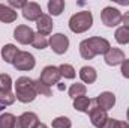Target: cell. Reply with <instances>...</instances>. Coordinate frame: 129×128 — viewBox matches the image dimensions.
Segmentation results:
<instances>
[{
	"label": "cell",
	"mask_w": 129,
	"mask_h": 128,
	"mask_svg": "<svg viewBox=\"0 0 129 128\" xmlns=\"http://www.w3.org/2000/svg\"><path fill=\"white\" fill-rule=\"evenodd\" d=\"M110 48H111L110 42L101 36H93L80 42V54L86 60L93 59L96 54H105Z\"/></svg>",
	"instance_id": "6da1fadb"
},
{
	"label": "cell",
	"mask_w": 129,
	"mask_h": 128,
	"mask_svg": "<svg viewBox=\"0 0 129 128\" xmlns=\"http://www.w3.org/2000/svg\"><path fill=\"white\" fill-rule=\"evenodd\" d=\"M15 98L20 102H32L35 98L38 96V92L35 89V80L29 78V77H20L15 81Z\"/></svg>",
	"instance_id": "7a4b0ae2"
},
{
	"label": "cell",
	"mask_w": 129,
	"mask_h": 128,
	"mask_svg": "<svg viewBox=\"0 0 129 128\" xmlns=\"http://www.w3.org/2000/svg\"><path fill=\"white\" fill-rule=\"evenodd\" d=\"M93 24V15L90 11H81L69 18V29L74 33H84Z\"/></svg>",
	"instance_id": "3957f363"
},
{
	"label": "cell",
	"mask_w": 129,
	"mask_h": 128,
	"mask_svg": "<svg viewBox=\"0 0 129 128\" xmlns=\"http://www.w3.org/2000/svg\"><path fill=\"white\" fill-rule=\"evenodd\" d=\"M15 94H12V78L9 74H0V104L3 107L15 102Z\"/></svg>",
	"instance_id": "277c9868"
},
{
	"label": "cell",
	"mask_w": 129,
	"mask_h": 128,
	"mask_svg": "<svg viewBox=\"0 0 129 128\" xmlns=\"http://www.w3.org/2000/svg\"><path fill=\"white\" fill-rule=\"evenodd\" d=\"M122 17H123L122 12L117 8H113V6H107L101 12V20H102V23L107 27H114V26L120 24L122 23Z\"/></svg>",
	"instance_id": "5b68a950"
},
{
	"label": "cell",
	"mask_w": 129,
	"mask_h": 128,
	"mask_svg": "<svg viewBox=\"0 0 129 128\" xmlns=\"http://www.w3.org/2000/svg\"><path fill=\"white\" fill-rule=\"evenodd\" d=\"M60 71H59V66H54V65H48L42 69L41 72V77L39 80L47 84L48 88H51L53 84H59V80H60Z\"/></svg>",
	"instance_id": "8992f818"
},
{
	"label": "cell",
	"mask_w": 129,
	"mask_h": 128,
	"mask_svg": "<svg viewBox=\"0 0 129 128\" xmlns=\"http://www.w3.org/2000/svg\"><path fill=\"white\" fill-rule=\"evenodd\" d=\"M12 65L18 71H32L33 68H35V65H36V60H35V56H33L32 53H29V51H20Z\"/></svg>",
	"instance_id": "52a82bcc"
},
{
	"label": "cell",
	"mask_w": 129,
	"mask_h": 128,
	"mask_svg": "<svg viewBox=\"0 0 129 128\" xmlns=\"http://www.w3.org/2000/svg\"><path fill=\"white\" fill-rule=\"evenodd\" d=\"M50 47L56 54H64L69 48V39L63 33H54L50 38Z\"/></svg>",
	"instance_id": "ba28073f"
},
{
	"label": "cell",
	"mask_w": 129,
	"mask_h": 128,
	"mask_svg": "<svg viewBox=\"0 0 129 128\" xmlns=\"http://www.w3.org/2000/svg\"><path fill=\"white\" fill-rule=\"evenodd\" d=\"M14 38L23 44V45H27V44H32L33 38H35V32L32 30V27L26 26V24H20L15 27L14 30Z\"/></svg>",
	"instance_id": "9c48e42d"
},
{
	"label": "cell",
	"mask_w": 129,
	"mask_h": 128,
	"mask_svg": "<svg viewBox=\"0 0 129 128\" xmlns=\"http://www.w3.org/2000/svg\"><path fill=\"white\" fill-rule=\"evenodd\" d=\"M21 12H23V17L29 21H38L42 17V8L36 2H27L21 9Z\"/></svg>",
	"instance_id": "30bf717a"
},
{
	"label": "cell",
	"mask_w": 129,
	"mask_h": 128,
	"mask_svg": "<svg viewBox=\"0 0 129 128\" xmlns=\"http://www.w3.org/2000/svg\"><path fill=\"white\" fill-rule=\"evenodd\" d=\"M89 116H90V122L93 124V127L96 128H102L105 125V122L108 121V115L105 110L99 109L96 104L89 110Z\"/></svg>",
	"instance_id": "8fae6325"
},
{
	"label": "cell",
	"mask_w": 129,
	"mask_h": 128,
	"mask_svg": "<svg viewBox=\"0 0 129 128\" xmlns=\"http://www.w3.org/2000/svg\"><path fill=\"white\" fill-rule=\"evenodd\" d=\"M104 60H105V63L110 65V66L122 65V63H123V60H125V53H123L120 48L111 47V48L104 54Z\"/></svg>",
	"instance_id": "7c38bea8"
},
{
	"label": "cell",
	"mask_w": 129,
	"mask_h": 128,
	"mask_svg": "<svg viewBox=\"0 0 129 128\" xmlns=\"http://www.w3.org/2000/svg\"><path fill=\"white\" fill-rule=\"evenodd\" d=\"M95 104H96L99 109L108 112V110H111V109L114 107V104H116V95H114L113 92H108V91H107V92H102V94H99V95L96 96Z\"/></svg>",
	"instance_id": "4fadbf2b"
},
{
	"label": "cell",
	"mask_w": 129,
	"mask_h": 128,
	"mask_svg": "<svg viewBox=\"0 0 129 128\" xmlns=\"http://www.w3.org/2000/svg\"><path fill=\"white\" fill-rule=\"evenodd\" d=\"M53 26H54V23H53L51 17H50V15H47V14H42V17L36 21V29H38V33H41V35H44V36H47V35H50V33H51Z\"/></svg>",
	"instance_id": "5bb4252c"
},
{
	"label": "cell",
	"mask_w": 129,
	"mask_h": 128,
	"mask_svg": "<svg viewBox=\"0 0 129 128\" xmlns=\"http://www.w3.org/2000/svg\"><path fill=\"white\" fill-rule=\"evenodd\" d=\"M17 119H18V122L21 124L23 128H36L39 125V118H38V115L33 113V112H24V113H23L21 116H18Z\"/></svg>",
	"instance_id": "9a60e30c"
},
{
	"label": "cell",
	"mask_w": 129,
	"mask_h": 128,
	"mask_svg": "<svg viewBox=\"0 0 129 128\" xmlns=\"http://www.w3.org/2000/svg\"><path fill=\"white\" fill-rule=\"evenodd\" d=\"M80 78H81V81L86 83V84H92V83H95L96 78H98L96 69L92 68V66H83V68L80 69Z\"/></svg>",
	"instance_id": "2e32d148"
},
{
	"label": "cell",
	"mask_w": 129,
	"mask_h": 128,
	"mask_svg": "<svg viewBox=\"0 0 129 128\" xmlns=\"http://www.w3.org/2000/svg\"><path fill=\"white\" fill-rule=\"evenodd\" d=\"M20 50L14 45V44H6L3 48H2V57L6 63H14V60L17 59Z\"/></svg>",
	"instance_id": "e0dca14e"
},
{
	"label": "cell",
	"mask_w": 129,
	"mask_h": 128,
	"mask_svg": "<svg viewBox=\"0 0 129 128\" xmlns=\"http://www.w3.org/2000/svg\"><path fill=\"white\" fill-rule=\"evenodd\" d=\"M17 17H18L17 11H14L11 6L0 3V21L2 23H14L17 20Z\"/></svg>",
	"instance_id": "ac0fdd59"
},
{
	"label": "cell",
	"mask_w": 129,
	"mask_h": 128,
	"mask_svg": "<svg viewBox=\"0 0 129 128\" xmlns=\"http://www.w3.org/2000/svg\"><path fill=\"white\" fill-rule=\"evenodd\" d=\"M90 104H92V99L89 96H78L74 99V109L81 112V113H89L90 110Z\"/></svg>",
	"instance_id": "d6986e66"
},
{
	"label": "cell",
	"mask_w": 129,
	"mask_h": 128,
	"mask_svg": "<svg viewBox=\"0 0 129 128\" xmlns=\"http://www.w3.org/2000/svg\"><path fill=\"white\" fill-rule=\"evenodd\" d=\"M63 9H64L63 0H50L48 2V12H50V15L57 17V15H60L63 12Z\"/></svg>",
	"instance_id": "ffe728a7"
},
{
	"label": "cell",
	"mask_w": 129,
	"mask_h": 128,
	"mask_svg": "<svg viewBox=\"0 0 129 128\" xmlns=\"http://www.w3.org/2000/svg\"><path fill=\"white\" fill-rule=\"evenodd\" d=\"M87 92V88L83 84V83H74L71 88H69V96L72 99L78 98V96H84Z\"/></svg>",
	"instance_id": "44dd1931"
},
{
	"label": "cell",
	"mask_w": 129,
	"mask_h": 128,
	"mask_svg": "<svg viewBox=\"0 0 129 128\" xmlns=\"http://www.w3.org/2000/svg\"><path fill=\"white\" fill-rule=\"evenodd\" d=\"M17 124V118L12 113L0 115V128H14Z\"/></svg>",
	"instance_id": "7402d4cb"
},
{
	"label": "cell",
	"mask_w": 129,
	"mask_h": 128,
	"mask_svg": "<svg viewBox=\"0 0 129 128\" xmlns=\"http://www.w3.org/2000/svg\"><path fill=\"white\" fill-rule=\"evenodd\" d=\"M114 38H116V41L119 42V44H129V29L128 27H125V26H122V27H119L116 33H114Z\"/></svg>",
	"instance_id": "603a6c76"
},
{
	"label": "cell",
	"mask_w": 129,
	"mask_h": 128,
	"mask_svg": "<svg viewBox=\"0 0 129 128\" xmlns=\"http://www.w3.org/2000/svg\"><path fill=\"white\" fill-rule=\"evenodd\" d=\"M48 44H50V41L47 39V36H44V35H41V33H35V38H33V41H32V45L35 48L44 50V48H47Z\"/></svg>",
	"instance_id": "cb8c5ba5"
},
{
	"label": "cell",
	"mask_w": 129,
	"mask_h": 128,
	"mask_svg": "<svg viewBox=\"0 0 129 128\" xmlns=\"http://www.w3.org/2000/svg\"><path fill=\"white\" fill-rule=\"evenodd\" d=\"M59 71H60V75L64 77V78H75V75H77V72H75V69H74V66L69 63H62L59 66Z\"/></svg>",
	"instance_id": "d4e9b609"
},
{
	"label": "cell",
	"mask_w": 129,
	"mask_h": 128,
	"mask_svg": "<svg viewBox=\"0 0 129 128\" xmlns=\"http://www.w3.org/2000/svg\"><path fill=\"white\" fill-rule=\"evenodd\" d=\"M51 127L53 128H71L72 127V122H71V119L66 118V116H59V118L53 119Z\"/></svg>",
	"instance_id": "484cf974"
},
{
	"label": "cell",
	"mask_w": 129,
	"mask_h": 128,
	"mask_svg": "<svg viewBox=\"0 0 129 128\" xmlns=\"http://www.w3.org/2000/svg\"><path fill=\"white\" fill-rule=\"evenodd\" d=\"M35 89L38 92V95H44V96H51L53 92H51V88H48L47 84H44L39 78L35 80Z\"/></svg>",
	"instance_id": "4316f807"
},
{
	"label": "cell",
	"mask_w": 129,
	"mask_h": 128,
	"mask_svg": "<svg viewBox=\"0 0 129 128\" xmlns=\"http://www.w3.org/2000/svg\"><path fill=\"white\" fill-rule=\"evenodd\" d=\"M122 75L125 78H129V59H125L122 63Z\"/></svg>",
	"instance_id": "83f0119b"
},
{
	"label": "cell",
	"mask_w": 129,
	"mask_h": 128,
	"mask_svg": "<svg viewBox=\"0 0 129 128\" xmlns=\"http://www.w3.org/2000/svg\"><path fill=\"white\" fill-rule=\"evenodd\" d=\"M117 125V119H113V118H108V121L105 122V125L102 128H116Z\"/></svg>",
	"instance_id": "f1b7e54d"
},
{
	"label": "cell",
	"mask_w": 129,
	"mask_h": 128,
	"mask_svg": "<svg viewBox=\"0 0 129 128\" xmlns=\"http://www.w3.org/2000/svg\"><path fill=\"white\" fill-rule=\"evenodd\" d=\"M27 2H15V0H11L9 2V6H14V8H24V5H26Z\"/></svg>",
	"instance_id": "f546056e"
},
{
	"label": "cell",
	"mask_w": 129,
	"mask_h": 128,
	"mask_svg": "<svg viewBox=\"0 0 129 128\" xmlns=\"http://www.w3.org/2000/svg\"><path fill=\"white\" fill-rule=\"evenodd\" d=\"M122 23L125 24V27H128L129 29V12H126V14L122 17Z\"/></svg>",
	"instance_id": "4dcf8cb0"
},
{
	"label": "cell",
	"mask_w": 129,
	"mask_h": 128,
	"mask_svg": "<svg viewBox=\"0 0 129 128\" xmlns=\"http://www.w3.org/2000/svg\"><path fill=\"white\" fill-rule=\"evenodd\" d=\"M116 128H129V124L128 122H123V121H117Z\"/></svg>",
	"instance_id": "1f68e13d"
},
{
	"label": "cell",
	"mask_w": 129,
	"mask_h": 128,
	"mask_svg": "<svg viewBox=\"0 0 129 128\" xmlns=\"http://www.w3.org/2000/svg\"><path fill=\"white\" fill-rule=\"evenodd\" d=\"M14 128H23V127H21V124L18 122V119H17V124H15V127H14Z\"/></svg>",
	"instance_id": "d6a6232c"
},
{
	"label": "cell",
	"mask_w": 129,
	"mask_h": 128,
	"mask_svg": "<svg viewBox=\"0 0 129 128\" xmlns=\"http://www.w3.org/2000/svg\"><path fill=\"white\" fill-rule=\"evenodd\" d=\"M36 128H48V127H47L45 124H39V125H38V127H36Z\"/></svg>",
	"instance_id": "836d02e7"
},
{
	"label": "cell",
	"mask_w": 129,
	"mask_h": 128,
	"mask_svg": "<svg viewBox=\"0 0 129 128\" xmlns=\"http://www.w3.org/2000/svg\"><path fill=\"white\" fill-rule=\"evenodd\" d=\"M2 109H3V105H2V104H0V110H2Z\"/></svg>",
	"instance_id": "e575fe53"
}]
</instances>
